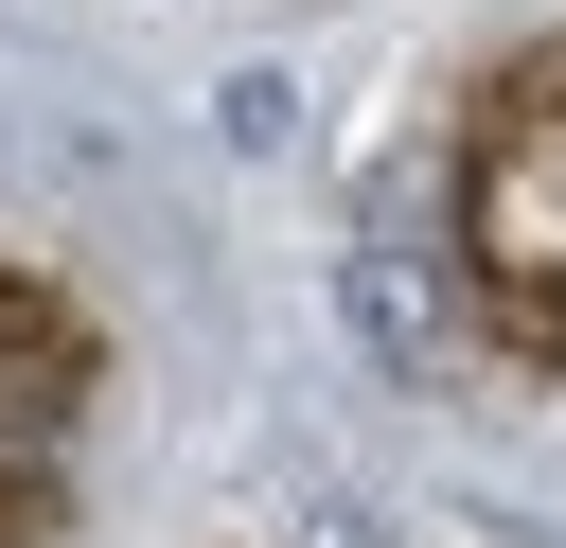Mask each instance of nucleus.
<instances>
[{
	"label": "nucleus",
	"mask_w": 566,
	"mask_h": 548,
	"mask_svg": "<svg viewBox=\"0 0 566 548\" xmlns=\"http://www.w3.org/2000/svg\"><path fill=\"white\" fill-rule=\"evenodd\" d=\"M336 336H354V354H371L389 389H442V371L478 354L442 212H354V230H336Z\"/></svg>",
	"instance_id": "nucleus-1"
},
{
	"label": "nucleus",
	"mask_w": 566,
	"mask_h": 548,
	"mask_svg": "<svg viewBox=\"0 0 566 548\" xmlns=\"http://www.w3.org/2000/svg\"><path fill=\"white\" fill-rule=\"evenodd\" d=\"M212 141H230V159H283V141H301V71H283V53L212 71Z\"/></svg>",
	"instance_id": "nucleus-2"
},
{
	"label": "nucleus",
	"mask_w": 566,
	"mask_h": 548,
	"mask_svg": "<svg viewBox=\"0 0 566 548\" xmlns=\"http://www.w3.org/2000/svg\"><path fill=\"white\" fill-rule=\"evenodd\" d=\"M283 548H407V530H389V495H354V477H318V495H301V530H283Z\"/></svg>",
	"instance_id": "nucleus-3"
},
{
	"label": "nucleus",
	"mask_w": 566,
	"mask_h": 548,
	"mask_svg": "<svg viewBox=\"0 0 566 548\" xmlns=\"http://www.w3.org/2000/svg\"><path fill=\"white\" fill-rule=\"evenodd\" d=\"M53 513H71V477H0V548H35Z\"/></svg>",
	"instance_id": "nucleus-4"
}]
</instances>
